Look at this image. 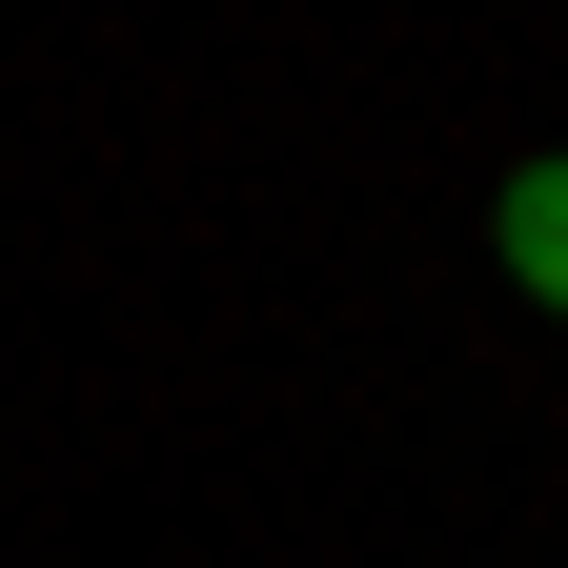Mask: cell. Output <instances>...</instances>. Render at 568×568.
Listing matches in <instances>:
<instances>
[{
    "mask_svg": "<svg viewBox=\"0 0 568 568\" xmlns=\"http://www.w3.org/2000/svg\"><path fill=\"white\" fill-rule=\"evenodd\" d=\"M487 244H508V284L568 325V163H508V203H487Z\"/></svg>",
    "mask_w": 568,
    "mask_h": 568,
    "instance_id": "obj_1",
    "label": "cell"
}]
</instances>
